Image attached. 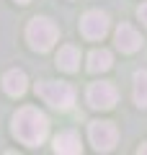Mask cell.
I'll return each mask as SVG.
<instances>
[{"label": "cell", "instance_id": "7c38bea8", "mask_svg": "<svg viewBox=\"0 0 147 155\" xmlns=\"http://www.w3.org/2000/svg\"><path fill=\"white\" fill-rule=\"evenodd\" d=\"M134 101L139 109H147V70L134 72Z\"/></svg>", "mask_w": 147, "mask_h": 155}, {"label": "cell", "instance_id": "4fadbf2b", "mask_svg": "<svg viewBox=\"0 0 147 155\" xmlns=\"http://www.w3.org/2000/svg\"><path fill=\"white\" fill-rule=\"evenodd\" d=\"M137 16H139V21L147 26V3H142V5L137 8Z\"/></svg>", "mask_w": 147, "mask_h": 155}, {"label": "cell", "instance_id": "8992f818", "mask_svg": "<svg viewBox=\"0 0 147 155\" xmlns=\"http://www.w3.org/2000/svg\"><path fill=\"white\" fill-rule=\"evenodd\" d=\"M80 31L85 39H103L109 34V16L103 11H88L80 21Z\"/></svg>", "mask_w": 147, "mask_h": 155}, {"label": "cell", "instance_id": "6da1fadb", "mask_svg": "<svg viewBox=\"0 0 147 155\" xmlns=\"http://www.w3.org/2000/svg\"><path fill=\"white\" fill-rule=\"evenodd\" d=\"M13 134H16L23 145H28V147L41 145L44 140H47V134H49L47 114H41V111L34 109V106L18 109L16 116H13Z\"/></svg>", "mask_w": 147, "mask_h": 155}, {"label": "cell", "instance_id": "9a60e30c", "mask_svg": "<svg viewBox=\"0 0 147 155\" xmlns=\"http://www.w3.org/2000/svg\"><path fill=\"white\" fill-rule=\"evenodd\" d=\"M18 3H28V0H18Z\"/></svg>", "mask_w": 147, "mask_h": 155}, {"label": "cell", "instance_id": "8fae6325", "mask_svg": "<svg viewBox=\"0 0 147 155\" xmlns=\"http://www.w3.org/2000/svg\"><path fill=\"white\" fill-rule=\"evenodd\" d=\"M111 62H114V57H111L109 49H93L88 54V70L90 72H106L111 67Z\"/></svg>", "mask_w": 147, "mask_h": 155}, {"label": "cell", "instance_id": "5bb4252c", "mask_svg": "<svg viewBox=\"0 0 147 155\" xmlns=\"http://www.w3.org/2000/svg\"><path fill=\"white\" fill-rule=\"evenodd\" d=\"M137 153H139V155H147V142H145V145H139V150H137Z\"/></svg>", "mask_w": 147, "mask_h": 155}, {"label": "cell", "instance_id": "52a82bcc", "mask_svg": "<svg viewBox=\"0 0 147 155\" xmlns=\"http://www.w3.org/2000/svg\"><path fill=\"white\" fill-rule=\"evenodd\" d=\"M116 47H119L121 52H126V54H132V52H137L142 47V36L139 31H137L134 26H129V23H121L119 28H116Z\"/></svg>", "mask_w": 147, "mask_h": 155}, {"label": "cell", "instance_id": "7a4b0ae2", "mask_svg": "<svg viewBox=\"0 0 147 155\" xmlns=\"http://www.w3.org/2000/svg\"><path fill=\"white\" fill-rule=\"evenodd\" d=\"M26 39L34 52H49L54 47V41L60 39V28H57V23L52 18L36 16V18H31V23L26 28Z\"/></svg>", "mask_w": 147, "mask_h": 155}, {"label": "cell", "instance_id": "9c48e42d", "mask_svg": "<svg viewBox=\"0 0 147 155\" xmlns=\"http://www.w3.org/2000/svg\"><path fill=\"white\" fill-rule=\"evenodd\" d=\"M26 83L28 80H26V75H23L21 70H8L5 75H3V88H5L8 96H23L26 88H28Z\"/></svg>", "mask_w": 147, "mask_h": 155}, {"label": "cell", "instance_id": "ba28073f", "mask_svg": "<svg viewBox=\"0 0 147 155\" xmlns=\"http://www.w3.org/2000/svg\"><path fill=\"white\" fill-rule=\"evenodd\" d=\"M54 153H62V155H77L83 153V145H80V134L67 129V132H60L54 137Z\"/></svg>", "mask_w": 147, "mask_h": 155}, {"label": "cell", "instance_id": "3957f363", "mask_svg": "<svg viewBox=\"0 0 147 155\" xmlns=\"http://www.w3.org/2000/svg\"><path fill=\"white\" fill-rule=\"evenodd\" d=\"M36 96L44 98L52 109L67 111L75 104V88L70 83H60V80H41L36 83Z\"/></svg>", "mask_w": 147, "mask_h": 155}, {"label": "cell", "instance_id": "30bf717a", "mask_svg": "<svg viewBox=\"0 0 147 155\" xmlns=\"http://www.w3.org/2000/svg\"><path fill=\"white\" fill-rule=\"evenodd\" d=\"M57 67L65 72H75L80 67V49L72 44H65L60 49V54H57Z\"/></svg>", "mask_w": 147, "mask_h": 155}, {"label": "cell", "instance_id": "5b68a950", "mask_svg": "<svg viewBox=\"0 0 147 155\" xmlns=\"http://www.w3.org/2000/svg\"><path fill=\"white\" fill-rule=\"evenodd\" d=\"M119 101V91L114 88L111 83H93L90 88H88V104H90V109H114V104Z\"/></svg>", "mask_w": 147, "mask_h": 155}, {"label": "cell", "instance_id": "277c9868", "mask_svg": "<svg viewBox=\"0 0 147 155\" xmlns=\"http://www.w3.org/2000/svg\"><path fill=\"white\" fill-rule=\"evenodd\" d=\"M88 137H90L93 147L98 153H109V150H114L116 140H119V129H116L114 122H90Z\"/></svg>", "mask_w": 147, "mask_h": 155}]
</instances>
